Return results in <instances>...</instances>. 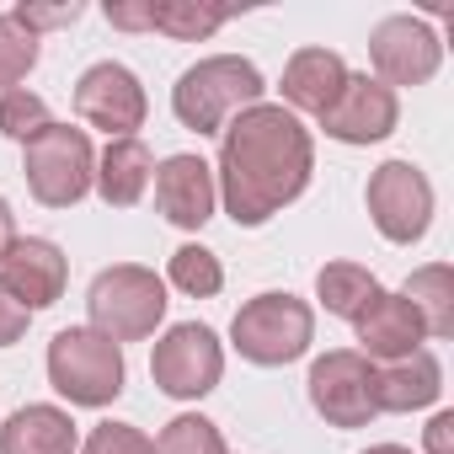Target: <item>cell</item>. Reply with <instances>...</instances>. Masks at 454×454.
I'll use <instances>...</instances> for the list:
<instances>
[{
	"label": "cell",
	"instance_id": "f546056e",
	"mask_svg": "<svg viewBox=\"0 0 454 454\" xmlns=\"http://www.w3.org/2000/svg\"><path fill=\"white\" fill-rule=\"evenodd\" d=\"M422 443H427V454H454V411H438L422 427Z\"/></svg>",
	"mask_w": 454,
	"mask_h": 454
},
{
	"label": "cell",
	"instance_id": "603a6c76",
	"mask_svg": "<svg viewBox=\"0 0 454 454\" xmlns=\"http://www.w3.org/2000/svg\"><path fill=\"white\" fill-rule=\"evenodd\" d=\"M155 454H231V449H224V433H219L208 417L182 411V417H171V422L160 427Z\"/></svg>",
	"mask_w": 454,
	"mask_h": 454
},
{
	"label": "cell",
	"instance_id": "ac0fdd59",
	"mask_svg": "<svg viewBox=\"0 0 454 454\" xmlns=\"http://www.w3.org/2000/svg\"><path fill=\"white\" fill-rule=\"evenodd\" d=\"M0 454H81V433L59 406H17L0 427Z\"/></svg>",
	"mask_w": 454,
	"mask_h": 454
},
{
	"label": "cell",
	"instance_id": "6da1fadb",
	"mask_svg": "<svg viewBox=\"0 0 454 454\" xmlns=\"http://www.w3.org/2000/svg\"><path fill=\"white\" fill-rule=\"evenodd\" d=\"M316 171V139L284 102H257L219 129V166L214 187L224 198V214L247 231L284 214Z\"/></svg>",
	"mask_w": 454,
	"mask_h": 454
},
{
	"label": "cell",
	"instance_id": "83f0119b",
	"mask_svg": "<svg viewBox=\"0 0 454 454\" xmlns=\"http://www.w3.org/2000/svg\"><path fill=\"white\" fill-rule=\"evenodd\" d=\"M12 17L38 38V33H49V27H70V22H81L86 6H81V0H65V6H17Z\"/></svg>",
	"mask_w": 454,
	"mask_h": 454
},
{
	"label": "cell",
	"instance_id": "8992f818",
	"mask_svg": "<svg viewBox=\"0 0 454 454\" xmlns=\"http://www.w3.org/2000/svg\"><path fill=\"white\" fill-rule=\"evenodd\" d=\"M22 176L33 187V198L43 208H70L91 192L97 182V150L86 129L70 123H49L43 134H33L22 145Z\"/></svg>",
	"mask_w": 454,
	"mask_h": 454
},
{
	"label": "cell",
	"instance_id": "44dd1931",
	"mask_svg": "<svg viewBox=\"0 0 454 454\" xmlns=\"http://www.w3.org/2000/svg\"><path fill=\"white\" fill-rule=\"evenodd\" d=\"M406 305L422 316V332L427 337H449L454 332V268L449 262H427L406 278Z\"/></svg>",
	"mask_w": 454,
	"mask_h": 454
},
{
	"label": "cell",
	"instance_id": "7c38bea8",
	"mask_svg": "<svg viewBox=\"0 0 454 454\" xmlns=\"http://www.w3.org/2000/svg\"><path fill=\"white\" fill-rule=\"evenodd\" d=\"M395 123H401V102L374 75H348V86L337 91V102L321 113V129L337 145H380V139L395 134Z\"/></svg>",
	"mask_w": 454,
	"mask_h": 454
},
{
	"label": "cell",
	"instance_id": "277c9868",
	"mask_svg": "<svg viewBox=\"0 0 454 454\" xmlns=\"http://www.w3.org/2000/svg\"><path fill=\"white\" fill-rule=\"evenodd\" d=\"M166 284L155 278V268H139V262H118V268H102L91 278V294H86V310H91V332L113 337V342H145L155 337V326L166 321Z\"/></svg>",
	"mask_w": 454,
	"mask_h": 454
},
{
	"label": "cell",
	"instance_id": "8fae6325",
	"mask_svg": "<svg viewBox=\"0 0 454 454\" xmlns=\"http://www.w3.org/2000/svg\"><path fill=\"white\" fill-rule=\"evenodd\" d=\"M369 59H374V81L395 86H427L443 65V43L433 33V22L422 17H385L369 33Z\"/></svg>",
	"mask_w": 454,
	"mask_h": 454
},
{
	"label": "cell",
	"instance_id": "3957f363",
	"mask_svg": "<svg viewBox=\"0 0 454 454\" xmlns=\"http://www.w3.org/2000/svg\"><path fill=\"white\" fill-rule=\"evenodd\" d=\"M129 364L123 348L91 326H65L49 342V385L70 401V406H113L123 395Z\"/></svg>",
	"mask_w": 454,
	"mask_h": 454
},
{
	"label": "cell",
	"instance_id": "1f68e13d",
	"mask_svg": "<svg viewBox=\"0 0 454 454\" xmlns=\"http://www.w3.org/2000/svg\"><path fill=\"white\" fill-rule=\"evenodd\" d=\"M364 454H411V449H401V443H374V449H364Z\"/></svg>",
	"mask_w": 454,
	"mask_h": 454
},
{
	"label": "cell",
	"instance_id": "cb8c5ba5",
	"mask_svg": "<svg viewBox=\"0 0 454 454\" xmlns=\"http://www.w3.org/2000/svg\"><path fill=\"white\" fill-rule=\"evenodd\" d=\"M38 65V38L12 17V12H0V91H17Z\"/></svg>",
	"mask_w": 454,
	"mask_h": 454
},
{
	"label": "cell",
	"instance_id": "d6986e66",
	"mask_svg": "<svg viewBox=\"0 0 454 454\" xmlns=\"http://www.w3.org/2000/svg\"><path fill=\"white\" fill-rule=\"evenodd\" d=\"M150 176H155V155L145 139H107V150L97 155V192L107 208H134L145 192H150Z\"/></svg>",
	"mask_w": 454,
	"mask_h": 454
},
{
	"label": "cell",
	"instance_id": "4fadbf2b",
	"mask_svg": "<svg viewBox=\"0 0 454 454\" xmlns=\"http://www.w3.org/2000/svg\"><path fill=\"white\" fill-rule=\"evenodd\" d=\"M150 182H155V208H160L166 224H176V231H203L214 219L219 187H214V166L203 155H166Z\"/></svg>",
	"mask_w": 454,
	"mask_h": 454
},
{
	"label": "cell",
	"instance_id": "5b68a950",
	"mask_svg": "<svg viewBox=\"0 0 454 454\" xmlns=\"http://www.w3.org/2000/svg\"><path fill=\"white\" fill-rule=\"evenodd\" d=\"M231 342L247 364L257 369H284L294 358L310 353L316 342V310L300 294H257L236 310L231 321Z\"/></svg>",
	"mask_w": 454,
	"mask_h": 454
},
{
	"label": "cell",
	"instance_id": "d4e9b609",
	"mask_svg": "<svg viewBox=\"0 0 454 454\" xmlns=\"http://www.w3.org/2000/svg\"><path fill=\"white\" fill-rule=\"evenodd\" d=\"M171 284L192 300H214L224 289V268L208 247H182V252H171Z\"/></svg>",
	"mask_w": 454,
	"mask_h": 454
},
{
	"label": "cell",
	"instance_id": "5bb4252c",
	"mask_svg": "<svg viewBox=\"0 0 454 454\" xmlns=\"http://www.w3.org/2000/svg\"><path fill=\"white\" fill-rule=\"evenodd\" d=\"M0 284L12 289V300H22L27 310H49L65 284H70V262L54 241L43 236H17L12 252L0 257Z\"/></svg>",
	"mask_w": 454,
	"mask_h": 454
},
{
	"label": "cell",
	"instance_id": "7402d4cb",
	"mask_svg": "<svg viewBox=\"0 0 454 454\" xmlns=\"http://www.w3.org/2000/svg\"><path fill=\"white\" fill-rule=\"evenodd\" d=\"M374 294H380V278H374L364 262H326V268L316 273V300H321L337 321H358Z\"/></svg>",
	"mask_w": 454,
	"mask_h": 454
},
{
	"label": "cell",
	"instance_id": "4316f807",
	"mask_svg": "<svg viewBox=\"0 0 454 454\" xmlns=\"http://www.w3.org/2000/svg\"><path fill=\"white\" fill-rule=\"evenodd\" d=\"M81 454H155V438H145L134 422H97Z\"/></svg>",
	"mask_w": 454,
	"mask_h": 454
},
{
	"label": "cell",
	"instance_id": "9c48e42d",
	"mask_svg": "<svg viewBox=\"0 0 454 454\" xmlns=\"http://www.w3.org/2000/svg\"><path fill=\"white\" fill-rule=\"evenodd\" d=\"M310 406L332 427H369L380 417L374 406V364L358 348H332L310 364Z\"/></svg>",
	"mask_w": 454,
	"mask_h": 454
},
{
	"label": "cell",
	"instance_id": "2e32d148",
	"mask_svg": "<svg viewBox=\"0 0 454 454\" xmlns=\"http://www.w3.org/2000/svg\"><path fill=\"white\" fill-rule=\"evenodd\" d=\"M348 65H342V54L337 49H300L289 65H284V102H289V113L300 118V113H326L332 102H337V91L348 86Z\"/></svg>",
	"mask_w": 454,
	"mask_h": 454
},
{
	"label": "cell",
	"instance_id": "30bf717a",
	"mask_svg": "<svg viewBox=\"0 0 454 454\" xmlns=\"http://www.w3.org/2000/svg\"><path fill=\"white\" fill-rule=\"evenodd\" d=\"M75 113H81L86 129H102L107 139H134V129H145L150 97H145V86L129 65L102 59L75 81Z\"/></svg>",
	"mask_w": 454,
	"mask_h": 454
},
{
	"label": "cell",
	"instance_id": "4dcf8cb0",
	"mask_svg": "<svg viewBox=\"0 0 454 454\" xmlns=\"http://www.w3.org/2000/svg\"><path fill=\"white\" fill-rule=\"evenodd\" d=\"M12 241H17V214H12V203L0 198V257L12 252Z\"/></svg>",
	"mask_w": 454,
	"mask_h": 454
},
{
	"label": "cell",
	"instance_id": "ffe728a7",
	"mask_svg": "<svg viewBox=\"0 0 454 454\" xmlns=\"http://www.w3.org/2000/svg\"><path fill=\"white\" fill-rule=\"evenodd\" d=\"M236 17V6H214V0H145V27L166 33L176 43H203Z\"/></svg>",
	"mask_w": 454,
	"mask_h": 454
},
{
	"label": "cell",
	"instance_id": "9a60e30c",
	"mask_svg": "<svg viewBox=\"0 0 454 454\" xmlns=\"http://www.w3.org/2000/svg\"><path fill=\"white\" fill-rule=\"evenodd\" d=\"M353 326H358V353L380 358V364H395V358H406V353H417L427 342L422 316L406 305V294H385V289L369 300V310Z\"/></svg>",
	"mask_w": 454,
	"mask_h": 454
},
{
	"label": "cell",
	"instance_id": "f1b7e54d",
	"mask_svg": "<svg viewBox=\"0 0 454 454\" xmlns=\"http://www.w3.org/2000/svg\"><path fill=\"white\" fill-rule=\"evenodd\" d=\"M27 321H33V310H27L22 300H12V289L0 284V348L22 342V337H27Z\"/></svg>",
	"mask_w": 454,
	"mask_h": 454
},
{
	"label": "cell",
	"instance_id": "e0dca14e",
	"mask_svg": "<svg viewBox=\"0 0 454 454\" xmlns=\"http://www.w3.org/2000/svg\"><path fill=\"white\" fill-rule=\"evenodd\" d=\"M438 395H443V364L427 348L374 369V406L380 411H422Z\"/></svg>",
	"mask_w": 454,
	"mask_h": 454
},
{
	"label": "cell",
	"instance_id": "52a82bcc",
	"mask_svg": "<svg viewBox=\"0 0 454 454\" xmlns=\"http://www.w3.org/2000/svg\"><path fill=\"white\" fill-rule=\"evenodd\" d=\"M364 203H369V219L374 231L395 247H411L427 236L433 224V182L422 166L411 160H385L369 171V187H364Z\"/></svg>",
	"mask_w": 454,
	"mask_h": 454
},
{
	"label": "cell",
	"instance_id": "484cf974",
	"mask_svg": "<svg viewBox=\"0 0 454 454\" xmlns=\"http://www.w3.org/2000/svg\"><path fill=\"white\" fill-rule=\"evenodd\" d=\"M54 118H49V102L38 97V91H0V134L6 139H17V145H27L33 134H43Z\"/></svg>",
	"mask_w": 454,
	"mask_h": 454
},
{
	"label": "cell",
	"instance_id": "7a4b0ae2",
	"mask_svg": "<svg viewBox=\"0 0 454 454\" xmlns=\"http://www.w3.org/2000/svg\"><path fill=\"white\" fill-rule=\"evenodd\" d=\"M262 91H268V81L252 59L214 54V59H198L192 70H182V81L171 86V113L192 134H219L236 113L257 107Z\"/></svg>",
	"mask_w": 454,
	"mask_h": 454
},
{
	"label": "cell",
	"instance_id": "ba28073f",
	"mask_svg": "<svg viewBox=\"0 0 454 454\" xmlns=\"http://www.w3.org/2000/svg\"><path fill=\"white\" fill-rule=\"evenodd\" d=\"M219 374H224V348H219L214 326H203V321L171 326V332L155 342V353H150V380H155V390L171 395V401H198V395H208V390L219 385Z\"/></svg>",
	"mask_w": 454,
	"mask_h": 454
}]
</instances>
